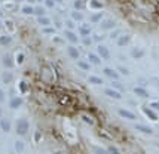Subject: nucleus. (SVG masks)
Segmentation results:
<instances>
[{
  "label": "nucleus",
  "instance_id": "nucleus-1",
  "mask_svg": "<svg viewBox=\"0 0 159 154\" xmlns=\"http://www.w3.org/2000/svg\"><path fill=\"white\" fill-rule=\"evenodd\" d=\"M28 127H30V123L25 119H20L16 122V133L18 135H25L28 132Z\"/></svg>",
  "mask_w": 159,
  "mask_h": 154
},
{
  "label": "nucleus",
  "instance_id": "nucleus-2",
  "mask_svg": "<svg viewBox=\"0 0 159 154\" xmlns=\"http://www.w3.org/2000/svg\"><path fill=\"white\" fill-rule=\"evenodd\" d=\"M97 53L101 56V58H103L104 61H109V59H110V50L107 49V48H106L104 45H98Z\"/></svg>",
  "mask_w": 159,
  "mask_h": 154
},
{
  "label": "nucleus",
  "instance_id": "nucleus-3",
  "mask_svg": "<svg viewBox=\"0 0 159 154\" xmlns=\"http://www.w3.org/2000/svg\"><path fill=\"white\" fill-rule=\"evenodd\" d=\"M104 95L109 96V98H113V99H122V92L116 91V89H113V88H107V89L104 91Z\"/></svg>",
  "mask_w": 159,
  "mask_h": 154
},
{
  "label": "nucleus",
  "instance_id": "nucleus-4",
  "mask_svg": "<svg viewBox=\"0 0 159 154\" xmlns=\"http://www.w3.org/2000/svg\"><path fill=\"white\" fill-rule=\"evenodd\" d=\"M103 73L109 77V79H111V80H119V77H120L119 71L118 70H113V68H110V67H106V68L103 70Z\"/></svg>",
  "mask_w": 159,
  "mask_h": 154
},
{
  "label": "nucleus",
  "instance_id": "nucleus-5",
  "mask_svg": "<svg viewBox=\"0 0 159 154\" xmlns=\"http://www.w3.org/2000/svg\"><path fill=\"white\" fill-rule=\"evenodd\" d=\"M64 37H66L70 43H73V45H76V43L79 42V37L76 36V33H75L73 30H69V28L64 31Z\"/></svg>",
  "mask_w": 159,
  "mask_h": 154
},
{
  "label": "nucleus",
  "instance_id": "nucleus-6",
  "mask_svg": "<svg viewBox=\"0 0 159 154\" xmlns=\"http://www.w3.org/2000/svg\"><path fill=\"white\" fill-rule=\"evenodd\" d=\"M118 114L120 116V117L126 119V120H135V119H137V116H135L134 113L129 111V110H125V108H119V110H118Z\"/></svg>",
  "mask_w": 159,
  "mask_h": 154
},
{
  "label": "nucleus",
  "instance_id": "nucleus-7",
  "mask_svg": "<svg viewBox=\"0 0 159 154\" xmlns=\"http://www.w3.org/2000/svg\"><path fill=\"white\" fill-rule=\"evenodd\" d=\"M141 111L144 113V116H147L152 122H156V120H158V114H156L155 110L150 108V107H143V108H141Z\"/></svg>",
  "mask_w": 159,
  "mask_h": 154
},
{
  "label": "nucleus",
  "instance_id": "nucleus-8",
  "mask_svg": "<svg viewBox=\"0 0 159 154\" xmlns=\"http://www.w3.org/2000/svg\"><path fill=\"white\" fill-rule=\"evenodd\" d=\"M88 61H89L92 65H100V64H101V61H103V58L98 55V53L89 52V53H88Z\"/></svg>",
  "mask_w": 159,
  "mask_h": 154
},
{
  "label": "nucleus",
  "instance_id": "nucleus-9",
  "mask_svg": "<svg viewBox=\"0 0 159 154\" xmlns=\"http://www.w3.org/2000/svg\"><path fill=\"white\" fill-rule=\"evenodd\" d=\"M134 93L140 96V98H149V92L146 91L144 88H141V86H137V88H134Z\"/></svg>",
  "mask_w": 159,
  "mask_h": 154
},
{
  "label": "nucleus",
  "instance_id": "nucleus-10",
  "mask_svg": "<svg viewBox=\"0 0 159 154\" xmlns=\"http://www.w3.org/2000/svg\"><path fill=\"white\" fill-rule=\"evenodd\" d=\"M144 50L141 49V48H134V49L131 50V56L134 58V59H141L143 56H144Z\"/></svg>",
  "mask_w": 159,
  "mask_h": 154
},
{
  "label": "nucleus",
  "instance_id": "nucleus-11",
  "mask_svg": "<svg viewBox=\"0 0 159 154\" xmlns=\"http://www.w3.org/2000/svg\"><path fill=\"white\" fill-rule=\"evenodd\" d=\"M67 53H69V56L71 59H79V56H80L77 48H75V46H69V48H67Z\"/></svg>",
  "mask_w": 159,
  "mask_h": 154
},
{
  "label": "nucleus",
  "instance_id": "nucleus-12",
  "mask_svg": "<svg viewBox=\"0 0 159 154\" xmlns=\"http://www.w3.org/2000/svg\"><path fill=\"white\" fill-rule=\"evenodd\" d=\"M135 130H140L141 133H146V135H152L153 129L150 126H146V125H135Z\"/></svg>",
  "mask_w": 159,
  "mask_h": 154
},
{
  "label": "nucleus",
  "instance_id": "nucleus-13",
  "mask_svg": "<svg viewBox=\"0 0 159 154\" xmlns=\"http://www.w3.org/2000/svg\"><path fill=\"white\" fill-rule=\"evenodd\" d=\"M22 102H24V101H22V98H20V96H15V98L11 99V102H9V107L15 110V108H20L21 105H22Z\"/></svg>",
  "mask_w": 159,
  "mask_h": 154
},
{
  "label": "nucleus",
  "instance_id": "nucleus-14",
  "mask_svg": "<svg viewBox=\"0 0 159 154\" xmlns=\"http://www.w3.org/2000/svg\"><path fill=\"white\" fill-rule=\"evenodd\" d=\"M115 25H116L115 19H104V21H101V28L103 30H111V28H115Z\"/></svg>",
  "mask_w": 159,
  "mask_h": 154
},
{
  "label": "nucleus",
  "instance_id": "nucleus-15",
  "mask_svg": "<svg viewBox=\"0 0 159 154\" xmlns=\"http://www.w3.org/2000/svg\"><path fill=\"white\" fill-rule=\"evenodd\" d=\"M79 34L82 36V37H86V36L91 34V27L88 24H82L80 27H79Z\"/></svg>",
  "mask_w": 159,
  "mask_h": 154
},
{
  "label": "nucleus",
  "instance_id": "nucleus-16",
  "mask_svg": "<svg viewBox=\"0 0 159 154\" xmlns=\"http://www.w3.org/2000/svg\"><path fill=\"white\" fill-rule=\"evenodd\" d=\"M129 42H131V36H128V34L119 36L118 37V45L119 46H126Z\"/></svg>",
  "mask_w": 159,
  "mask_h": 154
},
{
  "label": "nucleus",
  "instance_id": "nucleus-17",
  "mask_svg": "<svg viewBox=\"0 0 159 154\" xmlns=\"http://www.w3.org/2000/svg\"><path fill=\"white\" fill-rule=\"evenodd\" d=\"M103 12H95V14H92L91 15V22H92V24H97V22H101L103 21Z\"/></svg>",
  "mask_w": 159,
  "mask_h": 154
},
{
  "label": "nucleus",
  "instance_id": "nucleus-18",
  "mask_svg": "<svg viewBox=\"0 0 159 154\" xmlns=\"http://www.w3.org/2000/svg\"><path fill=\"white\" fill-rule=\"evenodd\" d=\"M71 19H73V21H76V22L83 21V14L80 12V11H76V9H75V11L71 12Z\"/></svg>",
  "mask_w": 159,
  "mask_h": 154
},
{
  "label": "nucleus",
  "instance_id": "nucleus-19",
  "mask_svg": "<svg viewBox=\"0 0 159 154\" xmlns=\"http://www.w3.org/2000/svg\"><path fill=\"white\" fill-rule=\"evenodd\" d=\"M91 65H92V64H91L89 61H88V62H86V61H82V59H79V61H77V67H79V68H82L83 71H89Z\"/></svg>",
  "mask_w": 159,
  "mask_h": 154
},
{
  "label": "nucleus",
  "instance_id": "nucleus-20",
  "mask_svg": "<svg viewBox=\"0 0 159 154\" xmlns=\"http://www.w3.org/2000/svg\"><path fill=\"white\" fill-rule=\"evenodd\" d=\"M88 82H89L91 84H97V86H100V84H103V79L101 77H98V76H89L88 77Z\"/></svg>",
  "mask_w": 159,
  "mask_h": 154
},
{
  "label": "nucleus",
  "instance_id": "nucleus-21",
  "mask_svg": "<svg viewBox=\"0 0 159 154\" xmlns=\"http://www.w3.org/2000/svg\"><path fill=\"white\" fill-rule=\"evenodd\" d=\"M37 21H39V24H40L42 27H48V25H51V19H49L48 16H37Z\"/></svg>",
  "mask_w": 159,
  "mask_h": 154
},
{
  "label": "nucleus",
  "instance_id": "nucleus-22",
  "mask_svg": "<svg viewBox=\"0 0 159 154\" xmlns=\"http://www.w3.org/2000/svg\"><path fill=\"white\" fill-rule=\"evenodd\" d=\"M0 127H2L5 132H9V130H11V122L7 119H2L0 120Z\"/></svg>",
  "mask_w": 159,
  "mask_h": 154
},
{
  "label": "nucleus",
  "instance_id": "nucleus-23",
  "mask_svg": "<svg viewBox=\"0 0 159 154\" xmlns=\"http://www.w3.org/2000/svg\"><path fill=\"white\" fill-rule=\"evenodd\" d=\"M89 6L92 7V9H97V11H101L104 5L101 3V2H100V0H91V2H89Z\"/></svg>",
  "mask_w": 159,
  "mask_h": 154
},
{
  "label": "nucleus",
  "instance_id": "nucleus-24",
  "mask_svg": "<svg viewBox=\"0 0 159 154\" xmlns=\"http://www.w3.org/2000/svg\"><path fill=\"white\" fill-rule=\"evenodd\" d=\"M111 88L119 92H125V86L120 83V82H118V80H113V82H111Z\"/></svg>",
  "mask_w": 159,
  "mask_h": 154
},
{
  "label": "nucleus",
  "instance_id": "nucleus-25",
  "mask_svg": "<svg viewBox=\"0 0 159 154\" xmlns=\"http://www.w3.org/2000/svg\"><path fill=\"white\" fill-rule=\"evenodd\" d=\"M3 64H5V67L7 68H11V67H14V61H12V56L11 55H6L3 58Z\"/></svg>",
  "mask_w": 159,
  "mask_h": 154
},
{
  "label": "nucleus",
  "instance_id": "nucleus-26",
  "mask_svg": "<svg viewBox=\"0 0 159 154\" xmlns=\"http://www.w3.org/2000/svg\"><path fill=\"white\" fill-rule=\"evenodd\" d=\"M21 11H22L24 15H34V7L33 6H24Z\"/></svg>",
  "mask_w": 159,
  "mask_h": 154
},
{
  "label": "nucleus",
  "instance_id": "nucleus-27",
  "mask_svg": "<svg viewBox=\"0 0 159 154\" xmlns=\"http://www.w3.org/2000/svg\"><path fill=\"white\" fill-rule=\"evenodd\" d=\"M73 6H75V9H76V11H82L83 7H85V3H83V0H75Z\"/></svg>",
  "mask_w": 159,
  "mask_h": 154
},
{
  "label": "nucleus",
  "instance_id": "nucleus-28",
  "mask_svg": "<svg viewBox=\"0 0 159 154\" xmlns=\"http://www.w3.org/2000/svg\"><path fill=\"white\" fill-rule=\"evenodd\" d=\"M11 42H12V39H11L9 36H2V37H0V45H5V46H6V45H9Z\"/></svg>",
  "mask_w": 159,
  "mask_h": 154
},
{
  "label": "nucleus",
  "instance_id": "nucleus-29",
  "mask_svg": "<svg viewBox=\"0 0 159 154\" xmlns=\"http://www.w3.org/2000/svg\"><path fill=\"white\" fill-rule=\"evenodd\" d=\"M34 15H37V16H43V15H45V7H42V6L34 7Z\"/></svg>",
  "mask_w": 159,
  "mask_h": 154
},
{
  "label": "nucleus",
  "instance_id": "nucleus-30",
  "mask_svg": "<svg viewBox=\"0 0 159 154\" xmlns=\"http://www.w3.org/2000/svg\"><path fill=\"white\" fill-rule=\"evenodd\" d=\"M45 34H54L55 33V28L51 27V25H48V27H43V30H42Z\"/></svg>",
  "mask_w": 159,
  "mask_h": 154
},
{
  "label": "nucleus",
  "instance_id": "nucleus-31",
  "mask_svg": "<svg viewBox=\"0 0 159 154\" xmlns=\"http://www.w3.org/2000/svg\"><path fill=\"white\" fill-rule=\"evenodd\" d=\"M12 79H14V76H12L11 73H5V74H3V82H5V83H11Z\"/></svg>",
  "mask_w": 159,
  "mask_h": 154
},
{
  "label": "nucleus",
  "instance_id": "nucleus-32",
  "mask_svg": "<svg viewBox=\"0 0 159 154\" xmlns=\"http://www.w3.org/2000/svg\"><path fill=\"white\" fill-rule=\"evenodd\" d=\"M107 151L110 154H120V151H119L118 147H115V145H109V148H107Z\"/></svg>",
  "mask_w": 159,
  "mask_h": 154
},
{
  "label": "nucleus",
  "instance_id": "nucleus-33",
  "mask_svg": "<svg viewBox=\"0 0 159 154\" xmlns=\"http://www.w3.org/2000/svg\"><path fill=\"white\" fill-rule=\"evenodd\" d=\"M94 154H110L107 150H104V148L101 147H95L94 148Z\"/></svg>",
  "mask_w": 159,
  "mask_h": 154
},
{
  "label": "nucleus",
  "instance_id": "nucleus-34",
  "mask_svg": "<svg viewBox=\"0 0 159 154\" xmlns=\"http://www.w3.org/2000/svg\"><path fill=\"white\" fill-rule=\"evenodd\" d=\"M15 150H16L18 153H22V150H24V144H22L21 141H16V142H15Z\"/></svg>",
  "mask_w": 159,
  "mask_h": 154
},
{
  "label": "nucleus",
  "instance_id": "nucleus-35",
  "mask_svg": "<svg viewBox=\"0 0 159 154\" xmlns=\"http://www.w3.org/2000/svg\"><path fill=\"white\" fill-rule=\"evenodd\" d=\"M75 22L76 21H73V19H67V21H66V25H67L69 30H75V28H76V24H75Z\"/></svg>",
  "mask_w": 159,
  "mask_h": 154
},
{
  "label": "nucleus",
  "instance_id": "nucleus-36",
  "mask_svg": "<svg viewBox=\"0 0 159 154\" xmlns=\"http://www.w3.org/2000/svg\"><path fill=\"white\" fill-rule=\"evenodd\" d=\"M118 71H119V74H124V76H128V74H129V70H128L126 67H122V65L118 67Z\"/></svg>",
  "mask_w": 159,
  "mask_h": 154
},
{
  "label": "nucleus",
  "instance_id": "nucleus-37",
  "mask_svg": "<svg viewBox=\"0 0 159 154\" xmlns=\"http://www.w3.org/2000/svg\"><path fill=\"white\" fill-rule=\"evenodd\" d=\"M92 42H94V40L91 39L89 36H86V37H82V43L85 45V46H89V45H91Z\"/></svg>",
  "mask_w": 159,
  "mask_h": 154
},
{
  "label": "nucleus",
  "instance_id": "nucleus-38",
  "mask_svg": "<svg viewBox=\"0 0 159 154\" xmlns=\"http://www.w3.org/2000/svg\"><path fill=\"white\" fill-rule=\"evenodd\" d=\"M82 119H83V122H86V123H89L91 126H92V125H94V120L91 119L89 116H86V114H83V116H82Z\"/></svg>",
  "mask_w": 159,
  "mask_h": 154
},
{
  "label": "nucleus",
  "instance_id": "nucleus-39",
  "mask_svg": "<svg viewBox=\"0 0 159 154\" xmlns=\"http://www.w3.org/2000/svg\"><path fill=\"white\" fill-rule=\"evenodd\" d=\"M46 7H54L55 6V0H43Z\"/></svg>",
  "mask_w": 159,
  "mask_h": 154
},
{
  "label": "nucleus",
  "instance_id": "nucleus-40",
  "mask_svg": "<svg viewBox=\"0 0 159 154\" xmlns=\"http://www.w3.org/2000/svg\"><path fill=\"white\" fill-rule=\"evenodd\" d=\"M149 107H150V108H153V110H158V111H159V101H153Z\"/></svg>",
  "mask_w": 159,
  "mask_h": 154
},
{
  "label": "nucleus",
  "instance_id": "nucleus-41",
  "mask_svg": "<svg viewBox=\"0 0 159 154\" xmlns=\"http://www.w3.org/2000/svg\"><path fill=\"white\" fill-rule=\"evenodd\" d=\"M119 34H120V30H116V31L110 33V39H118Z\"/></svg>",
  "mask_w": 159,
  "mask_h": 154
},
{
  "label": "nucleus",
  "instance_id": "nucleus-42",
  "mask_svg": "<svg viewBox=\"0 0 159 154\" xmlns=\"http://www.w3.org/2000/svg\"><path fill=\"white\" fill-rule=\"evenodd\" d=\"M92 40H94V42H101V40H103V36H101V34H95L94 37H92Z\"/></svg>",
  "mask_w": 159,
  "mask_h": 154
},
{
  "label": "nucleus",
  "instance_id": "nucleus-43",
  "mask_svg": "<svg viewBox=\"0 0 159 154\" xmlns=\"http://www.w3.org/2000/svg\"><path fill=\"white\" fill-rule=\"evenodd\" d=\"M20 86H21V91L22 92H27V84H25V82H21Z\"/></svg>",
  "mask_w": 159,
  "mask_h": 154
},
{
  "label": "nucleus",
  "instance_id": "nucleus-44",
  "mask_svg": "<svg viewBox=\"0 0 159 154\" xmlns=\"http://www.w3.org/2000/svg\"><path fill=\"white\" fill-rule=\"evenodd\" d=\"M22 61H24V55H22V53H20V55H18V64H21Z\"/></svg>",
  "mask_w": 159,
  "mask_h": 154
},
{
  "label": "nucleus",
  "instance_id": "nucleus-45",
  "mask_svg": "<svg viewBox=\"0 0 159 154\" xmlns=\"http://www.w3.org/2000/svg\"><path fill=\"white\" fill-rule=\"evenodd\" d=\"M3 99H5V93H3V91L0 89V102H2Z\"/></svg>",
  "mask_w": 159,
  "mask_h": 154
},
{
  "label": "nucleus",
  "instance_id": "nucleus-46",
  "mask_svg": "<svg viewBox=\"0 0 159 154\" xmlns=\"http://www.w3.org/2000/svg\"><path fill=\"white\" fill-rule=\"evenodd\" d=\"M27 2H28V3H34L36 0H27Z\"/></svg>",
  "mask_w": 159,
  "mask_h": 154
},
{
  "label": "nucleus",
  "instance_id": "nucleus-47",
  "mask_svg": "<svg viewBox=\"0 0 159 154\" xmlns=\"http://www.w3.org/2000/svg\"><path fill=\"white\" fill-rule=\"evenodd\" d=\"M62 0H55V3H61Z\"/></svg>",
  "mask_w": 159,
  "mask_h": 154
},
{
  "label": "nucleus",
  "instance_id": "nucleus-48",
  "mask_svg": "<svg viewBox=\"0 0 159 154\" xmlns=\"http://www.w3.org/2000/svg\"><path fill=\"white\" fill-rule=\"evenodd\" d=\"M0 116H2V110H0Z\"/></svg>",
  "mask_w": 159,
  "mask_h": 154
},
{
  "label": "nucleus",
  "instance_id": "nucleus-49",
  "mask_svg": "<svg viewBox=\"0 0 159 154\" xmlns=\"http://www.w3.org/2000/svg\"><path fill=\"white\" fill-rule=\"evenodd\" d=\"M0 28H2V22H0Z\"/></svg>",
  "mask_w": 159,
  "mask_h": 154
}]
</instances>
